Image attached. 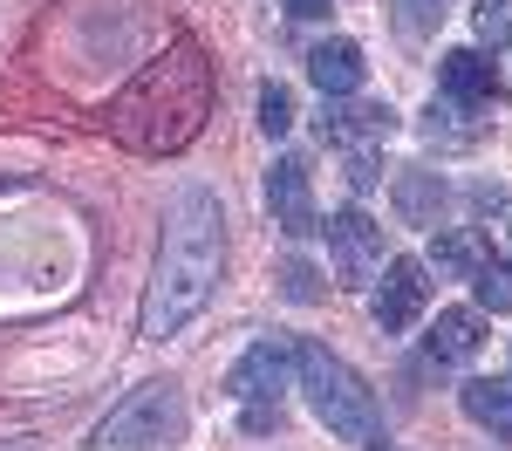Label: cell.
<instances>
[{
    "label": "cell",
    "mask_w": 512,
    "mask_h": 451,
    "mask_svg": "<svg viewBox=\"0 0 512 451\" xmlns=\"http://www.w3.org/2000/svg\"><path fill=\"white\" fill-rule=\"evenodd\" d=\"M424 144H437V151H472L478 137H485V117H472V103H451V96H437L431 110H424Z\"/></svg>",
    "instance_id": "15"
},
{
    "label": "cell",
    "mask_w": 512,
    "mask_h": 451,
    "mask_svg": "<svg viewBox=\"0 0 512 451\" xmlns=\"http://www.w3.org/2000/svg\"><path fill=\"white\" fill-rule=\"evenodd\" d=\"M458 404H465V417L478 431H492L499 445H512V376H472L458 390Z\"/></svg>",
    "instance_id": "14"
},
{
    "label": "cell",
    "mask_w": 512,
    "mask_h": 451,
    "mask_svg": "<svg viewBox=\"0 0 512 451\" xmlns=\"http://www.w3.org/2000/svg\"><path fill=\"white\" fill-rule=\"evenodd\" d=\"M328 7H335V0H287V14H294V21H321Z\"/></svg>",
    "instance_id": "22"
},
{
    "label": "cell",
    "mask_w": 512,
    "mask_h": 451,
    "mask_svg": "<svg viewBox=\"0 0 512 451\" xmlns=\"http://www.w3.org/2000/svg\"><path fill=\"white\" fill-rule=\"evenodd\" d=\"M267 205H274V226L287 233V240L321 233L315 185H308V164H301V158H274V171H267Z\"/></svg>",
    "instance_id": "8"
},
{
    "label": "cell",
    "mask_w": 512,
    "mask_h": 451,
    "mask_svg": "<svg viewBox=\"0 0 512 451\" xmlns=\"http://www.w3.org/2000/svg\"><path fill=\"white\" fill-rule=\"evenodd\" d=\"M506 240H512V205H506Z\"/></svg>",
    "instance_id": "23"
},
{
    "label": "cell",
    "mask_w": 512,
    "mask_h": 451,
    "mask_svg": "<svg viewBox=\"0 0 512 451\" xmlns=\"http://www.w3.org/2000/svg\"><path fill=\"white\" fill-rule=\"evenodd\" d=\"M328 260H335V281L342 287H376V274H383V226L362 205L335 212L328 219Z\"/></svg>",
    "instance_id": "5"
},
{
    "label": "cell",
    "mask_w": 512,
    "mask_h": 451,
    "mask_svg": "<svg viewBox=\"0 0 512 451\" xmlns=\"http://www.w3.org/2000/svg\"><path fill=\"white\" fill-rule=\"evenodd\" d=\"M178 431H185V397H178V383H137V390L96 424L89 451H158V445H171Z\"/></svg>",
    "instance_id": "4"
},
{
    "label": "cell",
    "mask_w": 512,
    "mask_h": 451,
    "mask_svg": "<svg viewBox=\"0 0 512 451\" xmlns=\"http://www.w3.org/2000/svg\"><path fill=\"white\" fill-rule=\"evenodd\" d=\"M451 14V0H396V28L410 41H424V35H437V21Z\"/></svg>",
    "instance_id": "18"
},
{
    "label": "cell",
    "mask_w": 512,
    "mask_h": 451,
    "mask_svg": "<svg viewBox=\"0 0 512 451\" xmlns=\"http://www.w3.org/2000/svg\"><path fill=\"white\" fill-rule=\"evenodd\" d=\"M219 267H226V212H219V199L205 185H185L164 205V240H158L151 287H144V308H137V335L144 342L178 335L212 301Z\"/></svg>",
    "instance_id": "1"
},
{
    "label": "cell",
    "mask_w": 512,
    "mask_h": 451,
    "mask_svg": "<svg viewBox=\"0 0 512 451\" xmlns=\"http://www.w3.org/2000/svg\"><path fill=\"white\" fill-rule=\"evenodd\" d=\"M431 260H437V274H478L492 253H485V233L478 226H437Z\"/></svg>",
    "instance_id": "16"
},
{
    "label": "cell",
    "mask_w": 512,
    "mask_h": 451,
    "mask_svg": "<svg viewBox=\"0 0 512 451\" xmlns=\"http://www.w3.org/2000/svg\"><path fill=\"white\" fill-rule=\"evenodd\" d=\"M424 308H431V267L424 260H390L383 267V287H376V328L383 335H403V328H417Z\"/></svg>",
    "instance_id": "7"
},
{
    "label": "cell",
    "mask_w": 512,
    "mask_h": 451,
    "mask_svg": "<svg viewBox=\"0 0 512 451\" xmlns=\"http://www.w3.org/2000/svg\"><path fill=\"white\" fill-rule=\"evenodd\" d=\"M294 376H301V390H308L315 417L342 438V445H362V451L390 445V424H383L376 390H369V383H362L328 342H301V349H294Z\"/></svg>",
    "instance_id": "3"
},
{
    "label": "cell",
    "mask_w": 512,
    "mask_h": 451,
    "mask_svg": "<svg viewBox=\"0 0 512 451\" xmlns=\"http://www.w3.org/2000/svg\"><path fill=\"white\" fill-rule=\"evenodd\" d=\"M280 287H287V301H301V308H308V301H321V274L308 267V260H301V253L280 267Z\"/></svg>",
    "instance_id": "20"
},
{
    "label": "cell",
    "mask_w": 512,
    "mask_h": 451,
    "mask_svg": "<svg viewBox=\"0 0 512 451\" xmlns=\"http://www.w3.org/2000/svg\"><path fill=\"white\" fill-rule=\"evenodd\" d=\"M437 89L451 96V103H492L499 96V69H492V55L485 48H451L444 62H437Z\"/></svg>",
    "instance_id": "10"
},
{
    "label": "cell",
    "mask_w": 512,
    "mask_h": 451,
    "mask_svg": "<svg viewBox=\"0 0 512 451\" xmlns=\"http://www.w3.org/2000/svg\"><path fill=\"white\" fill-rule=\"evenodd\" d=\"M478 41H492V48H499V41H512V0H478Z\"/></svg>",
    "instance_id": "21"
},
{
    "label": "cell",
    "mask_w": 512,
    "mask_h": 451,
    "mask_svg": "<svg viewBox=\"0 0 512 451\" xmlns=\"http://www.w3.org/2000/svg\"><path fill=\"white\" fill-rule=\"evenodd\" d=\"M362 76H369V62H362V48H355V41H321L315 55H308V82H315L328 103L355 96V89H362Z\"/></svg>",
    "instance_id": "12"
},
{
    "label": "cell",
    "mask_w": 512,
    "mask_h": 451,
    "mask_svg": "<svg viewBox=\"0 0 512 451\" xmlns=\"http://www.w3.org/2000/svg\"><path fill=\"white\" fill-rule=\"evenodd\" d=\"M390 199H396V219L403 226H444V205H451V185L437 178V171H396V185H390Z\"/></svg>",
    "instance_id": "11"
},
{
    "label": "cell",
    "mask_w": 512,
    "mask_h": 451,
    "mask_svg": "<svg viewBox=\"0 0 512 451\" xmlns=\"http://www.w3.org/2000/svg\"><path fill=\"white\" fill-rule=\"evenodd\" d=\"M396 130V110L390 103H328V117H321V137L328 144H342V151H383Z\"/></svg>",
    "instance_id": "9"
},
{
    "label": "cell",
    "mask_w": 512,
    "mask_h": 451,
    "mask_svg": "<svg viewBox=\"0 0 512 451\" xmlns=\"http://www.w3.org/2000/svg\"><path fill=\"white\" fill-rule=\"evenodd\" d=\"M205 110H212V62L198 55V41H178L123 89L117 137L130 151H178L198 137Z\"/></svg>",
    "instance_id": "2"
},
{
    "label": "cell",
    "mask_w": 512,
    "mask_h": 451,
    "mask_svg": "<svg viewBox=\"0 0 512 451\" xmlns=\"http://www.w3.org/2000/svg\"><path fill=\"white\" fill-rule=\"evenodd\" d=\"M260 130H267V137H287V130H294V96H287V82H260Z\"/></svg>",
    "instance_id": "19"
},
{
    "label": "cell",
    "mask_w": 512,
    "mask_h": 451,
    "mask_svg": "<svg viewBox=\"0 0 512 451\" xmlns=\"http://www.w3.org/2000/svg\"><path fill=\"white\" fill-rule=\"evenodd\" d=\"M287 376H294V349L287 342H253L246 356L233 363V376H226V397L246 410H274L280 404V390H287Z\"/></svg>",
    "instance_id": "6"
},
{
    "label": "cell",
    "mask_w": 512,
    "mask_h": 451,
    "mask_svg": "<svg viewBox=\"0 0 512 451\" xmlns=\"http://www.w3.org/2000/svg\"><path fill=\"white\" fill-rule=\"evenodd\" d=\"M424 349H431V363H472L485 349V315L478 308H444L424 335Z\"/></svg>",
    "instance_id": "13"
},
{
    "label": "cell",
    "mask_w": 512,
    "mask_h": 451,
    "mask_svg": "<svg viewBox=\"0 0 512 451\" xmlns=\"http://www.w3.org/2000/svg\"><path fill=\"white\" fill-rule=\"evenodd\" d=\"M472 294H478V315H512V260H485L472 274Z\"/></svg>",
    "instance_id": "17"
}]
</instances>
